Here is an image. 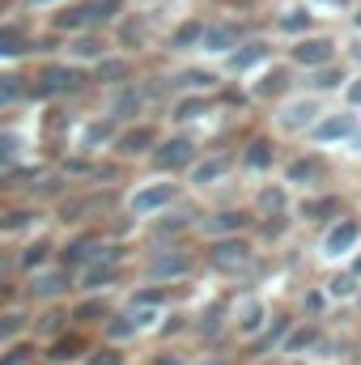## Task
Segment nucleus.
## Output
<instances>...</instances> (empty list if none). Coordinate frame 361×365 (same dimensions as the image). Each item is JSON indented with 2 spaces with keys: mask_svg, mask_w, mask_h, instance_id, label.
Wrapping results in <instances>:
<instances>
[{
  "mask_svg": "<svg viewBox=\"0 0 361 365\" xmlns=\"http://www.w3.org/2000/svg\"><path fill=\"white\" fill-rule=\"evenodd\" d=\"M123 268H128V251L102 238L98 251L86 259V268L77 272V293H111L123 280Z\"/></svg>",
  "mask_w": 361,
  "mask_h": 365,
  "instance_id": "f257e3e1",
  "label": "nucleus"
},
{
  "mask_svg": "<svg viewBox=\"0 0 361 365\" xmlns=\"http://www.w3.org/2000/svg\"><path fill=\"white\" fill-rule=\"evenodd\" d=\"M195 268H200V259H195L183 242H171V247H153V251H149L141 276H145L153 289H171V284H183Z\"/></svg>",
  "mask_w": 361,
  "mask_h": 365,
  "instance_id": "f03ea898",
  "label": "nucleus"
},
{
  "mask_svg": "<svg viewBox=\"0 0 361 365\" xmlns=\"http://www.w3.org/2000/svg\"><path fill=\"white\" fill-rule=\"evenodd\" d=\"M90 86V68H77L68 60H51L39 68L34 86L26 90V98H73Z\"/></svg>",
  "mask_w": 361,
  "mask_h": 365,
  "instance_id": "7ed1b4c3",
  "label": "nucleus"
},
{
  "mask_svg": "<svg viewBox=\"0 0 361 365\" xmlns=\"http://www.w3.org/2000/svg\"><path fill=\"white\" fill-rule=\"evenodd\" d=\"M195 162H200V145H195V136H187V132H171V136H162L158 149L149 153V166L158 170V179L187 175Z\"/></svg>",
  "mask_w": 361,
  "mask_h": 365,
  "instance_id": "20e7f679",
  "label": "nucleus"
},
{
  "mask_svg": "<svg viewBox=\"0 0 361 365\" xmlns=\"http://www.w3.org/2000/svg\"><path fill=\"white\" fill-rule=\"evenodd\" d=\"M68 293H77V272H68L64 264H51L43 272H30L21 284V297L34 306H60Z\"/></svg>",
  "mask_w": 361,
  "mask_h": 365,
  "instance_id": "39448f33",
  "label": "nucleus"
},
{
  "mask_svg": "<svg viewBox=\"0 0 361 365\" xmlns=\"http://www.w3.org/2000/svg\"><path fill=\"white\" fill-rule=\"evenodd\" d=\"M179 182L171 179H149V182H136L132 191H128V200H123V208H128V217H162V212H171V208H179Z\"/></svg>",
  "mask_w": 361,
  "mask_h": 365,
  "instance_id": "423d86ee",
  "label": "nucleus"
},
{
  "mask_svg": "<svg viewBox=\"0 0 361 365\" xmlns=\"http://www.w3.org/2000/svg\"><path fill=\"white\" fill-rule=\"evenodd\" d=\"M336 51H340L336 34L315 30V34H302V38H293V43L285 47V64H289V68H302V73H315V68L336 64Z\"/></svg>",
  "mask_w": 361,
  "mask_h": 365,
  "instance_id": "0eeeda50",
  "label": "nucleus"
},
{
  "mask_svg": "<svg viewBox=\"0 0 361 365\" xmlns=\"http://www.w3.org/2000/svg\"><path fill=\"white\" fill-rule=\"evenodd\" d=\"M255 242H251V234L247 238H217V242H208L204 247V264H208V272L217 276H238L247 272L251 264H255Z\"/></svg>",
  "mask_w": 361,
  "mask_h": 365,
  "instance_id": "6e6552de",
  "label": "nucleus"
},
{
  "mask_svg": "<svg viewBox=\"0 0 361 365\" xmlns=\"http://www.w3.org/2000/svg\"><path fill=\"white\" fill-rule=\"evenodd\" d=\"M319 115H323V98L293 93V98L276 102V110H272V123H276V132H285V136H306V132L319 123Z\"/></svg>",
  "mask_w": 361,
  "mask_h": 365,
  "instance_id": "1a4fd4ad",
  "label": "nucleus"
},
{
  "mask_svg": "<svg viewBox=\"0 0 361 365\" xmlns=\"http://www.w3.org/2000/svg\"><path fill=\"white\" fill-rule=\"evenodd\" d=\"M251 230H255V212L251 208H238V204L213 208V212L195 217V234H204L208 242H217V238H247Z\"/></svg>",
  "mask_w": 361,
  "mask_h": 365,
  "instance_id": "9d476101",
  "label": "nucleus"
},
{
  "mask_svg": "<svg viewBox=\"0 0 361 365\" xmlns=\"http://www.w3.org/2000/svg\"><path fill=\"white\" fill-rule=\"evenodd\" d=\"M327 158L319 153V149H302L298 158H289L285 166H280V182L289 187V191H319L323 182H327Z\"/></svg>",
  "mask_w": 361,
  "mask_h": 365,
  "instance_id": "9b49d317",
  "label": "nucleus"
},
{
  "mask_svg": "<svg viewBox=\"0 0 361 365\" xmlns=\"http://www.w3.org/2000/svg\"><path fill=\"white\" fill-rule=\"evenodd\" d=\"M361 247V221L357 217H340L323 230L319 238V259L323 264H340V259H353Z\"/></svg>",
  "mask_w": 361,
  "mask_h": 365,
  "instance_id": "f8f14e48",
  "label": "nucleus"
},
{
  "mask_svg": "<svg viewBox=\"0 0 361 365\" xmlns=\"http://www.w3.org/2000/svg\"><path fill=\"white\" fill-rule=\"evenodd\" d=\"M158 140H162L158 123H149V119H136V123H123V128L115 132V145H111V153H115L119 162H136V158H149V153L158 149Z\"/></svg>",
  "mask_w": 361,
  "mask_h": 365,
  "instance_id": "ddd939ff",
  "label": "nucleus"
},
{
  "mask_svg": "<svg viewBox=\"0 0 361 365\" xmlns=\"http://www.w3.org/2000/svg\"><path fill=\"white\" fill-rule=\"evenodd\" d=\"M361 115L353 110H323L319 115V123L306 132V140L315 145V149H332V145H349L353 140V132H357Z\"/></svg>",
  "mask_w": 361,
  "mask_h": 365,
  "instance_id": "4468645a",
  "label": "nucleus"
},
{
  "mask_svg": "<svg viewBox=\"0 0 361 365\" xmlns=\"http://www.w3.org/2000/svg\"><path fill=\"white\" fill-rule=\"evenodd\" d=\"M243 38H251L247 34V21H238V17H213V21H204V38H200V51L204 56H230Z\"/></svg>",
  "mask_w": 361,
  "mask_h": 365,
  "instance_id": "2eb2a0df",
  "label": "nucleus"
},
{
  "mask_svg": "<svg viewBox=\"0 0 361 365\" xmlns=\"http://www.w3.org/2000/svg\"><path fill=\"white\" fill-rule=\"evenodd\" d=\"M272 310L264 297H255V293H243L234 306H230V331L234 336H243V340H255L264 327H268Z\"/></svg>",
  "mask_w": 361,
  "mask_h": 365,
  "instance_id": "dca6fc26",
  "label": "nucleus"
},
{
  "mask_svg": "<svg viewBox=\"0 0 361 365\" xmlns=\"http://www.w3.org/2000/svg\"><path fill=\"white\" fill-rule=\"evenodd\" d=\"M268 60H272L268 38H243V43L221 60V73H225V77H247V73H260Z\"/></svg>",
  "mask_w": 361,
  "mask_h": 365,
  "instance_id": "f3484780",
  "label": "nucleus"
},
{
  "mask_svg": "<svg viewBox=\"0 0 361 365\" xmlns=\"http://www.w3.org/2000/svg\"><path fill=\"white\" fill-rule=\"evenodd\" d=\"M145 106H149V90L141 81H128V86L111 90V98H106V119H115L123 128V123H136L145 115Z\"/></svg>",
  "mask_w": 361,
  "mask_h": 365,
  "instance_id": "a211bd4d",
  "label": "nucleus"
},
{
  "mask_svg": "<svg viewBox=\"0 0 361 365\" xmlns=\"http://www.w3.org/2000/svg\"><path fill=\"white\" fill-rule=\"evenodd\" d=\"M293 217L306 221V225H323V221L332 225V221L345 217V204H340V195H332V191H310V195L293 200Z\"/></svg>",
  "mask_w": 361,
  "mask_h": 365,
  "instance_id": "6ab92c4d",
  "label": "nucleus"
},
{
  "mask_svg": "<svg viewBox=\"0 0 361 365\" xmlns=\"http://www.w3.org/2000/svg\"><path fill=\"white\" fill-rule=\"evenodd\" d=\"M293 90V68L289 64H264L260 73H255V81L247 86V93L255 98V102H285Z\"/></svg>",
  "mask_w": 361,
  "mask_h": 365,
  "instance_id": "aec40b11",
  "label": "nucleus"
},
{
  "mask_svg": "<svg viewBox=\"0 0 361 365\" xmlns=\"http://www.w3.org/2000/svg\"><path fill=\"white\" fill-rule=\"evenodd\" d=\"M115 51V43H111V34H102V30H90V34H77V38H68L64 43V60L68 64H77V68H86V64H102L106 56Z\"/></svg>",
  "mask_w": 361,
  "mask_h": 365,
  "instance_id": "412c9836",
  "label": "nucleus"
},
{
  "mask_svg": "<svg viewBox=\"0 0 361 365\" xmlns=\"http://www.w3.org/2000/svg\"><path fill=\"white\" fill-rule=\"evenodd\" d=\"M90 336L86 331H64V336H56V340H47V349L39 353L47 365H86V357H90Z\"/></svg>",
  "mask_w": 361,
  "mask_h": 365,
  "instance_id": "4be33fe9",
  "label": "nucleus"
},
{
  "mask_svg": "<svg viewBox=\"0 0 361 365\" xmlns=\"http://www.w3.org/2000/svg\"><path fill=\"white\" fill-rule=\"evenodd\" d=\"M276 158H280V149H276V140H272L268 132L251 136V140H247V145L234 153L238 170H247V175H268L272 166H276Z\"/></svg>",
  "mask_w": 361,
  "mask_h": 365,
  "instance_id": "5701e85b",
  "label": "nucleus"
},
{
  "mask_svg": "<svg viewBox=\"0 0 361 365\" xmlns=\"http://www.w3.org/2000/svg\"><path fill=\"white\" fill-rule=\"evenodd\" d=\"M56 255H60L56 238H51V234H34V238H26V242L17 247L13 264L30 276V272H43V268H51V264H56Z\"/></svg>",
  "mask_w": 361,
  "mask_h": 365,
  "instance_id": "b1692460",
  "label": "nucleus"
},
{
  "mask_svg": "<svg viewBox=\"0 0 361 365\" xmlns=\"http://www.w3.org/2000/svg\"><path fill=\"white\" fill-rule=\"evenodd\" d=\"M238 170V162H234V153H204L191 170H187V179L195 191H204V187H221V182L230 179Z\"/></svg>",
  "mask_w": 361,
  "mask_h": 365,
  "instance_id": "393cba45",
  "label": "nucleus"
},
{
  "mask_svg": "<svg viewBox=\"0 0 361 365\" xmlns=\"http://www.w3.org/2000/svg\"><path fill=\"white\" fill-rule=\"evenodd\" d=\"M319 344H323V323H315V319H298V323L289 327L280 353H285V357H315Z\"/></svg>",
  "mask_w": 361,
  "mask_h": 365,
  "instance_id": "a878e982",
  "label": "nucleus"
},
{
  "mask_svg": "<svg viewBox=\"0 0 361 365\" xmlns=\"http://www.w3.org/2000/svg\"><path fill=\"white\" fill-rule=\"evenodd\" d=\"M255 221H268V217H289L293 212V191L285 182H264L255 191V204H251Z\"/></svg>",
  "mask_w": 361,
  "mask_h": 365,
  "instance_id": "bb28decb",
  "label": "nucleus"
},
{
  "mask_svg": "<svg viewBox=\"0 0 361 365\" xmlns=\"http://www.w3.org/2000/svg\"><path fill=\"white\" fill-rule=\"evenodd\" d=\"M111 314H115V306H111L106 293H77V302H73V310H68V319L77 323V331H81V327H102Z\"/></svg>",
  "mask_w": 361,
  "mask_h": 365,
  "instance_id": "cd10ccee",
  "label": "nucleus"
},
{
  "mask_svg": "<svg viewBox=\"0 0 361 365\" xmlns=\"http://www.w3.org/2000/svg\"><path fill=\"white\" fill-rule=\"evenodd\" d=\"M195 230V212H187V208H171V212H162V217H153V242L158 247H171V242H179L183 234H191Z\"/></svg>",
  "mask_w": 361,
  "mask_h": 365,
  "instance_id": "c85d7f7f",
  "label": "nucleus"
},
{
  "mask_svg": "<svg viewBox=\"0 0 361 365\" xmlns=\"http://www.w3.org/2000/svg\"><path fill=\"white\" fill-rule=\"evenodd\" d=\"M128 81H132V60H128L123 51H119V56L111 51L102 64L90 68V86H102V90H119V86H128Z\"/></svg>",
  "mask_w": 361,
  "mask_h": 365,
  "instance_id": "c756f323",
  "label": "nucleus"
},
{
  "mask_svg": "<svg viewBox=\"0 0 361 365\" xmlns=\"http://www.w3.org/2000/svg\"><path fill=\"white\" fill-rule=\"evenodd\" d=\"M276 34H289V38H302V34H315V13L310 4H285L272 21Z\"/></svg>",
  "mask_w": 361,
  "mask_h": 365,
  "instance_id": "7c9ffc66",
  "label": "nucleus"
},
{
  "mask_svg": "<svg viewBox=\"0 0 361 365\" xmlns=\"http://www.w3.org/2000/svg\"><path fill=\"white\" fill-rule=\"evenodd\" d=\"M30 327H34V314L26 306H4L0 310V349H9L17 340H30Z\"/></svg>",
  "mask_w": 361,
  "mask_h": 365,
  "instance_id": "2f4dec72",
  "label": "nucleus"
},
{
  "mask_svg": "<svg viewBox=\"0 0 361 365\" xmlns=\"http://www.w3.org/2000/svg\"><path fill=\"white\" fill-rule=\"evenodd\" d=\"M191 331H195V336H200L204 344H213V340H217L221 331H230V306H225V302H213L208 310H200V314H195Z\"/></svg>",
  "mask_w": 361,
  "mask_h": 365,
  "instance_id": "473e14b6",
  "label": "nucleus"
},
{
  "mask_svg": "<svg viewBox=\"0 0 361 365\" xmlns=\"http://www.w3.org/2000/svg\"><path fill=\"white\" fill-rule=\"evenodd\" d=\"M145 327L136 323V314L132 310H115L106 323H102V344H115V349H123L128 340H136Z\"/></svg>",
  "mask_w": 361,
  "mask_h": 365,
  "instance_id": "72a5a7b5",
  "label": "nucleus"
},
{
  "mask_svg": "<svg viewBox=\"0 0 361 365\" xmlns=\"http://www.w3.org/2000/svg\"><path fill=\"white\" fill-rule=\"evenodd\" d=\"M115 132H119V123H115V119H106V115H98V119H90V123L81 128L77 149H81V153H98L102 145L111 149V145H115Z\"/></svg>",
  "mask_w": 361,
  "mask_h": 365,
  "instance_id": "f704fd0d",
  "label": "nucleus"
},
{
  "mask_svg": "<svg viewBox=\"0 0 361 365\" xmlns=\"http://www.w3.org/2000/svg\"><path fill=\"white\" fill-rule=\"evenodd\" d=\"M213 115V98L208 93H175L171 102V119L175 123H195V119H208Z\"/></svg>",
  "mask_w": 361,
  "mask_h": 365,
  "instance_id": "c9c22d12",
  "label": "nucleus"
},
{
  "mask_svg": "<svg viewBox=\"0 0 361 365\" xmlns=\"http://www.w3.org/2000/svg\"><path fill=\"white\" fill-rule=\"evenodd\" d=\"M298 319L293 314H272L268 319V327L251 340L255 344V357H268V353H280V344H285V336H289V327H293Z\"/></svg>",
  "mask_w": 361,
  "mask_h": 365,
  "instance_id": "e433bc0d",
  "label": "nucleus"
},
{
  "mask_svg": "<svg viewBox=\"0 0 361 365\" xmlns=\"http://www.w3.org/2000/svg\"><path fill=\"white\" fill-rule=\"evenodd\" d=\"M345 86H349V73H345L340 64H327V68H315V73H306V93H310V98L340 93Z\"/></svg>",
  "mask_w": 361,
  "mask_h": 365,
  "instance_id": "4c0bfd02",
  "label": "nucleus"
},
{
  "mask_svg": "<svg viewBox=\"0 0 361 365\" xmlns=\"http://www.w3.org/2000/svg\"><path fill=\"white\" fill-rule=\"evenodd\" d=\"M21 166H26V136L13 132V128H4L0 132V175H13Z\"/></svg>",
  "mask_w": 361,
  "mask_h": 365,
  "instance_id": "58836bf2",
  "label": "nucleus"
},
{
  "mask_svg": "<svg viewBox=\"0 0 361 365\" xmlns=\"http://www.w3.org/2000/svg\"><path fill=\"white\" fill-rule=\"evenodd\" d=\"M200 38H204V17H187L166 34V47L171 51H200Z\"/></svg>",
  "mask_w": 361,
  "mask_h": 365,
  "instance_id": "ea45409f",
  "label": "nucleus"
},
{
  "mask_svg": "<svg viewBox=\"0 0 361 365\" xmlns=\"http://www.w3.org/2000/svg\"><path fill=\"white\" fill-rule=\"evenodd\" d=\"M323 293H327V302H357L361 297V280L349 268H340V272H332L323 280Z\"/></svg>",
  "mask_w": 361,
  "mask_h": 365,
  "instance_id": "a19ab883",
  "label": "nucleus"
},
{
  "mask_svg": "<svg viewBox=\"0 0 361 365\" xmlns=\"http://www.w3.org/2000/svg\"><path fill=\"white\" fill-rule=\"evenodd\" d=\"M30 47H34V38H30V30H26L21 21L0 26V60H9V56H26Z\"/></svg>",
  "mask_w": 361,
  "mask_h": 365,
  "instance_id": "79ce46f5",
  "label": "nucleus"
},
{
  "mask_svg": "<svg viewBox=\"0 0 361 365\" xmlns=\"http://www.w3.org/2000/svg\"><path fill=\"white\" fill-rule=\"evenodd\" d=\"M175 90L179 93H213L217 90V73L213 68H183L175 77Z\"/></svg>",
  "mask_w": 361,
  "mask_h": 365,
  "instance_id": "37998d69",
  "label": "nucleus"
},
{
  "mask_svg": "<svg viewBox=\"0 0 361 365\" xmlns=\"http://www.w3.org/2000/svg\"><path fill=\"white\" fill-rule=\"evenodd\" d=\"M34 336H47V340H56V336H64L68 331V314L60 310V306H47L39 319H34V327H30Z\"/></svg>",
  "mask_w": 361,
  "mask_h": 365,
  "instance_id": "c03bdc74",
  "label": "nucleus"
},
{
  "mask_svg": "<svg viewBox=\"0 0 361 365\" xmlns=\"http://www.w3.org/2000/svg\"><path fill=\"white\" fill-rule=\"evenodd\" d=\"M26 77H17V73H0V110H9V106H17L21 98H26Z\"/></svg>",
  "mask_w": 361,
  "mask_h": 365,
  "instance_id": "a18cd8bd",
  "label": "nucleus"
},
{
  "mask_svg": "<svg viewBox=\"0 0 361 365\" xmlns=\"http://www.w3.org/2000/svg\"><path fill=\"white\" fill-rule=\"evenodd\" d=\"M39 361V344L34 340H17L9 349H0V365H34Z\"/></svg>",
  "mask_w": 361,
  "mask_h": 365,
  "instance_id": "49530a36",
  "label": "nucleus"
},
{
  "mask_svg": "<svg viewBox=\"0 0 361 365\" xmlns=\"http://www.w3.org/2000/svg\"><path fill=\"white\" fill-rule=\"evenodd\" d=\"M111 43H115V47H123V51H128V43L145 47V21H132V17L123 13V17H119V34H115Z\"/></svg>",
  "mask_w": 361,
  "mask_h": 365,
  "instance_id": "de8ad7c7",
  "label": "nucleus"
},
{
  "mask_svg": "<svg viewBox=\"0 0 361 365\" xmlns=\"http://www.w3.org/2000/svg\"><path fill=\"white\" fill-rule=\"evenodd\" d=\"M34 208H13V212H0V234H9V230H30L34 225Z\"/></svg>",
  "mask_w": 361,
  "mask_h": 365,
  "instance_id": "09e8293b",
  "label": "nucleus"
},
{
  "mask_svg": "<svg viewBox=\"0 0 361 365\" xmlns=\"http://www.w3.org/2000/svg\"><path fill=\"white\" fill-rule=\"evenodd\" d=\"M86 365H128V353L115 349V344H98V349H90Z\"/></svg>",
  "mask_w": 361,
  "mask_h": 365,
  "instance_id": "8fccbe9b",
  "label": "nucleus"
},
{
  "mask_svg": "<svg viewBox=\"0 0 361 365\" xmlns=\"http://www.w3.org/2000/svg\"><path fill=\"white\" fill-rule=\"evenodd\" d=\"M327 306H332V302H327V293H323V289H310V293L302 297V310H306V319H315V323L323 319V310H327Z\"/></svg>",
  "mask_w": 361,
  "mask_h": 365,
  "instance_id": "3c124183",
  "label": "nucleus"
},
{
  "mask_svg": "<svg viewBox=\"0 0 361 365\" xmlns=\"http://www.w3.org/2000/svg\"><path fill=\"white\" fill-rule=\"evenodd\" d=\"M340 98H345V110H353V115H357V110H361V73H357V77H349V86L340 90Z\"/></svg>",
  "mask_w": 361,
  "mask_h": 365,
  "instance_id": "603ef678",
  "label": "nucleus"
},
{
  "mask_svg": "<svg viewBox=\"0 0 361 365\" xmlns=\"http://www.w3.org/2000/svg\"><path fill=\"white\" fill-rule=\"evenodd\" d=\"M353 9V0H310V13H345Z\"/></svg>",
  "mask_w": 361,
  "mask_h": 365,
  "instance_id": "864d4df0",
  "label": "nucleus"
},
{
  "mask_svg": "<svg viewBox=\"0 0 361 365\" xmlns=\"http://www.w3.org/2000/svg\"><path fill=\"white\" fill-rule=\"evenodd\" d=\"M149 365H187V357H183V353H175V349H166V353H153V357H149Z\"/></svg>",
  "mask_w": 361,
  "mask_h": 365,
  "instance_id": "5fc2aeb1",
  "label": "nucleus"
},
{
  "mask_svg": "<svg viewBox=\"0 0 361 365\" xmlns=\"http://www.w3.org/2000/svg\"><path fill=\"white\" fill-rule=\"evenodd\" d=\"M187 365H230V361H225V357H217V353H204L200 361H187Z\"/></svg>",
  "mask_w": 361,
  "mask_h": 365,
  "instance_id": "6e6d98bb",
  "label": "nucleus"
},
{
  "mask_svg": "<svg viewBox=\"0 0 361 365\" xmlns=\"http://www.w3.org/2000/svg\"><path fill=\"white\" fill-rule=\"evenodd\" d=\"M349 60H353V64L361 68V34L353 38V43H349Z\"/></svg>",
  "mask_w": 361,
  "mask_h": 365,
  "instance_id": "4d7b16f0",
  "label": "nucleus"
},
{
  "mask_svg": "<svg viewBox=\"0 0 361 365\" xmlns=\"http://www.w3.org/2000/svg\"><path fill=\"white\" fill-rule=\"evenodd\" d=\"M349 21H353V30L361 34V0H353V9H349Z\"/></svg>",
  "mask_w": 361,
  "mask_h": 365,
  "instance_id": "13d9d810",
  "label": "nucleus"
},
{
  "mask_svg": "<svg viewBox=\"0 0 361 365\" xmlns=\"http://www.w3.org/2000/svg\"><path fill=\"white\" fill-rule=\"evenodd\" d=\"M30 4H34V9H51V13H56V9H60V4H68V0H30Z\"/></svg>",
  "mask_w": 361,
  "mask_h": 365,
  "instance_id": "bf43d9fd",
  "label": "nucleus"
},
{
  "mask_svg": "<svg viewBox=\"0 0 361 365\" xmlns=\"http://www.w3.org/2000/svg\"><path fill=\"white\" fill-rule=\"evenodd\" d=\"M349 153H353V158H361V123H357V132H353V140H349Z\"/></svg>",
  "mask_w": 361,
  "mask_h": 365,
  "instance_id": "052dcab7",
  "label": "nucleus"
},
{
  "mask_svg": "<svg viewBox=\"0 0 361 365\" xmlns=\"http://www.w3.org/2000/svg\"><path fill=\"white\" fill-rule=\"evenodd\" d=\"M345 268H349V272H353V276H357V280H361V251H357V255H353V259H349V264H345Z\"/></svg>",
  "mask_w": 361,
  "mask_h": 365,
  "instance_id": "680f3d73",
  "label": "nucleus"
},
{
  "mask_svg": "<svg viewBox=\"0 0 361 365\" xmlns=\"http://www.w3.org/2000/svg\"><path fill=\"white\" fill-rule=\"evenodd\" d=\"M136 4H153V0H136Z\"/></svg>",
  "mask_w": 361,
  "mask_h": 365,
  "instance_id": "e2e57ef3",
  "label": "nucleus"
},
{
  "mask_svg": "<svg viewBox=\"0 0 361 365\" xmlns=\"http://www.w3.org/2000/svg\"><path fill=\"white\" fill-rule=\"evenodd\" d=\"M0 9H4V0H0Z\"/></svg>",
  "mask_w": 361,
  "mask_h": 365,
  "instance_id": "0e129e2a",
  "label": "nucleus"
}]
</instances>
